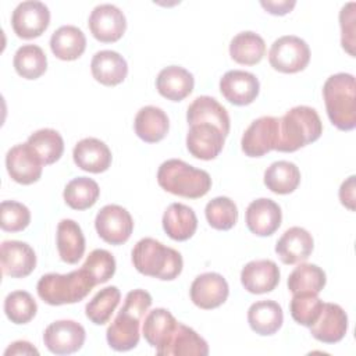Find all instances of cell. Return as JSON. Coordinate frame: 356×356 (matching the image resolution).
Segmentation results:
<instances>
[{
  "label": "cell",
  "mask_w": 356,
  "mask_h": 356,
  "mask_svg": "<svg viewBox=\"0 0 356 356\" xmlns=\"http://www.w3.org/2000/svg\"><path fill=\"white\" fill-rule=\"evenodd\" d=\"M100 195V188L96 181L88 177L71 179L63 192L64 202L74 210H86L92 207Z\"/></svg>",
  "instance_id": "obj_35"
},
{
  "label": "cell",
  "mask_w": 356,
  "mask_h": 356,
  "mask_svg": "<svg viewBox=\"0 0 356 356\" xmlns=\"http://www.w3.org/2000/svg\"><path fill=\"white\" fill-rule=\"evenodd\" d=\"M280 118L263 115L254 120L243 132L241 147L249 157H261L275 149Z\"/></svg>",
  "instance_id": "obj_9"
},
{
  "label": "cell",
  "mask_w": 356,
  "mask_h": 356,
  "mask_svg": "<svg viewBox=\"0 0 356 356\" xmlns=\"http://www.w3.org/2000/svg\"><path fill=\"white\" fill-rule=\"evenodd\" d=\"M85 328L74 320H58L49 324L43 332L46 348L54 355H70L83 346Z\"/></svg>",
  "instance_id": "obj_11"
},
{
  "label": "cell",
  "mask_w": 356,
  "mask_h": 356,
  "mask_svg": "<svg viewBox=\"0 0 356 356\" xmlns=\"http://www.w3.org/2000/svg\"><path fill=\"white\" fill-rule=\"evenodd\" d=\"M13 64L19 76L38 79L47 70V57L38 44H24L15 51Z\"/></svg>",
  "instance_id": "obj_36"
},
{
  "label": "cell",
  "mask_w": 356,
  "mask_h": 356,
  "mask_svg": "<svg viewBox=\"0 0 356 356\" xmlns=\"http://www.w3.org/2000/svg\"><path fill=\"white\" fill-rule=\"evenodd\" d=\"M6 167L15 182L31 185L40 179L43 163L28 143H21L7 152Z\"/></svg>",
  "instance_id": "obj_13"
},
{
  "label": "cell",
  "mask_w": 356,
  "mask_h": 356,
  "mask_svg": "<svg viewBox=\"0 0 356 356\" xmlns=\"http://www.w3.org/2000/svg\"><path fill=\"white\" fill-rule=\"evenodd\" d=\"M121 300V292L117 286L100 289L85 306L86 317L96 325L106 324Z\"/></svg>",
  "instance_id": "obj_39"
},
{
  "label": "cell",
  "mask_w": 356,
  "mask_h": 356,
  "mask_svg": "<svg viewBox=\"0 0 356 356\" xmlns=\"http://www.w3.org/2000/svg\"><path fill=\"white\" fill-rule=\"evenodd\" d=\"M177 324L178 321L170 310L157 307L146 314L143 320L142 332L146 342L157 350L167 342L168 337L172 334Z\"/></svg>",
  "instance_id": "obj_32"
},
{
  "label": "cell",
  "mask_w": 356,
  "mask_h": 356,
  "mask_svg": "<svg viewBox=\"0 0 356 356\" xmlns=\"http://www.w3.org/2000/svg\"><path fill=\"white\" fill-rule=\"evenodd\" d=\"M88 25L96 40L114 43L125 33L127 18L114 4H100L92 10Z\"/></svg>",
  "instance_id": "obj_12"
},
{
  "label": "cell",
  "mask_w": 356,
  "mask_h": 356,
  "mask_svg": "<svg viewBox=\"0 0 356 356\" xmlns=\"http://www.w3.org/2000/svg\"><path fill=\"white\" fill-rule=\"evenodd\" d=\"M292 295L293 296L289 303L292 318L303 327H312L318 318L324 302L317 296V293L312 292H298Z\"/></svg>",
  "instance_id": "obj_41"
},
{
  "label": "cell",
  "mask_w": 356,
  "mask_h": 356,
  "mask_svg": "<svg viewBox=\"0 0 356 356\" xmlns=\"http://www.w3.org/2000/svg\"><path fill=\"white\" fill-rule=\"evenodd\" d=\"M1 271L11 278L28 277L36 267L33 249L21 241H4L0 248Z\"/></svg>",
  "instance_id": "obj_17"
},
{
  "label": "cell",
  "mask_w": 356,
  "mask_h": 356,
  "mask_svg": "<svg viewBox=\"0 0 356 356\" xmlns=\"http://www.w3.org/2000/svg\"><path fill=\"white\" fill-rule=\"evenodd\" d=\"M309 328L314 339L323 343H337L348 331V316L339 305L324 303L318 318Z\"/></svg>",
  "instance_id": "obj_19"
},
{
  "label": "cell",
  "mask_w": 356,
  "mask_h": 356,
  "mask_svg": "<svg viewBox=\"0 0 356 356\" xmlns=\"http://www.w3.org/2000/svg\"><path fill=\"white\" fill-rule=\"evenodd\" d=\"M72 157L76 167L93 174L107 171L113 160L108 146L96 138H85L79 140L72 150Z\"/></svg>",
  "instance_id": "obj_23"
},
{
  "label": "cell",
  "mask_w": 356,
  "mask_h": 356,
  "mask_svg": "<svg viewBox=\"0 0 356 356\" xmlns=\"http://www.w3.org/2000/svg\"><path fill=\"white\" fill-rule=\"evenodd\" d=\"M96 285L107 282L115 273V259L114 256L106 249H95L86 257L82 266Z\"/></svg>",
  "instance_id": "obj_43"
},
{
  "label": "cell",
  "mask_w": 356,
  "mask_h": 356,
  "mask_svg": "<svg viewBox=\"0 0 356 356\" xmlns=\"http://www.w3.org/2000/svg\"><path fill=\"white\" fill-rule=\"evenodd\" d=\"M355 76L338 72L327 78L323 86V97L330 121L341 131H352L356 127Z\"/></svg>",
  "instance_id": "obj_6"
},
{
  "label": "cell",
  "mask_w": 356,
  "mask_h": 356,
  "mask_svg": "<svg viewBox=\"0 0 356 356\" xmlns=\"http://www.w3.org/2000/svg\"><path fill=\"white\" fill-rule=\"evenodd\" d=\"M38 312V305L26 291H14L4 299V313L14 324L29 323Z\"/></svg>",
  "instance_id": "obj_42"
},
{
  "label": "cell",
  "mask_w": 356,
  "mask_h": 356,
  "mask_svg": "<svg viewBox=\"0 0 356 356\" xmlns=\"http://www.w3.org/2000/svg\"><path fill=\"white\" fill-rule=\"evenodd\" d=\"M260 6L273 15H285L293 10L296 6V1L293 0H280V1H260Z\"/></svg>",
  "instance_id": "obj_47"
},
{
  "label": "cell",
  "mask_w": 356,
  "mask_h": 356,
  "mask_svg": "<svg viewBox=\"0 0 356 356\" xmlns=\"http://www.w3.org/2000/svg\"><path fill=\"white\" fill-rule=\"evenodd\" d=\"M204 214L209 225L218 231H228L238 221V207L234 200L227 196L211 199L206 204Z\"/></svg>",
  "instance_id": "obj_40"
},
{
  "label": "cell",
  "mask_w": 356,
  "mask_h": 356,
  "mask_svg": "<svg viewBox=\"0 0 356 356\" xmlns=\"http://www.w3.org/2000/svg\"><path fill=\"white\" fill-rule=\"evenodd\" d=\"M161 222L165 234L178 242L192 238L197 228V217L195 211L182 203H171L165 209Z\"/></svg>",
  "instance_id": "obj_27"
},
{
  "label": "cell",
  "mask_w": 356,
  "mask_h": 356,
  "mask_svg": "<svg viewBox=\"0 0 356 356\" xmlns=\"http://www.w3.org/2000/svg\"><path fill=\"white\" fill-rule=\"evenodd\" d=\"M135 134L146 143H156L165 138L170 129L167 114L156 106L142 107L134 121Z\"/></svg>",
  "instance_id": "obj_29"
},
{
  "label": "cell",
  "mask_w": 356,
  "mask_h": 356,
  "mask_svg": "<svg viewBox=\"0 0 356 356\" xmlns=\"http://www.w3.org/2000/svg\"><path fill=\"white\" fill-rule=\"evenodd\" d=\"M323 134V122L317 111L309 106L288 110L278 125V140L274 150L291 153L316 142Z\"/></svg>",
  "instance_id": "obj_2"
},
{
  "label": "cell",
  "mask_w": 356,
  "mask_h": 356,
  "mask_svg": "<svg viewBox=\"0 0 356 356\" xmlns=\"http://www.w3.org/2000/svg\"><path fill=\"white\" fill-rule=\"evenodd\" d=\"M248 323L256 334L263 337L273 335L284 323L282 307L274 300L254 302L248 310Z\"/></svg>",
  "instance_id": "obj_30"
},
{
  "label": "cell",
  "mask_w": 356,
  "mask_h": 356,
  "mask_svg": "<svg viewBox=\"0 0 356 356\" xmlns=\"http://www.w3.org/2000/svg\"><path fill=\"white\" fill-rule=\"evenodd\" d=\"M260 82L252 72L242 70L227 71L220 79V92L225 100L235 106H248L256 100Z\"/></svg>",
  "instance_id": "obj_15"
},
{
  "label": "cell",
  "mask_w": 356,
  "mask_h": 356,
  "mask_svg": "<svg viewBox=\"0 0 356 356\" xmlns=\"http://www.w3.org/2000/svg\"><path fill=\"white\" fill-rule=\"evenodd\" d=\"M264 54V39L252 31H245L235 35L229 43L231 58L242 65H254L261 61Z\"/></svg>",
  "instance_id": "obj_33"
},
{
  "label": "cell",
  "mask_w": 356,
  "mask_h": 356,
  "mask_svg": "<svg viewBox=\"0 0 356 356\" xmlns=\"http://www.w3.org/2000/svg\"><path fill=\"white\" fill-rule=\"evenodd\" d=\"M56 245L60 259L68 264H75L85 253V236L79 224L64 218L57 225Z\"/></svg>",
  "instance_id": "obj_28"
},
{
  "label": "cell",
  "mask_w": 356,
  "mask_h": 356,
  "mask_svg": "<svg viewBox=\"0 0 356 356\" xmlns=\"http://www.w3.org/2000/svg\"><path fill=\"white\" fill-rule=\"evenodd\" d=\"M314 248L313 236L302 227L288 228L277 241L275 253L284 264H298L306 261Z\"/></svg>",
  "instance_id": "obj_20"
},
{
  "label": "cell",
  "mask_w": 356,
  "mask_h": 356,
  "mask_svg": "<svg viewBox=\"0 0 356 356\" xmlns=\"http://www.w3.org/2000/svg\"><path fill=\"white\" fill-rule=\"evenodd\" d=\"M97 235L110 245L125 243L132 231L134 220L127 209L118 204H107L102 207L95 220Z\"/></svg>",
  "instance_id": "obj_8"
},
{
  "label": "cell",
  "mask_w": 356,
  "mask_h": 356,
  "mask_svg": "<svg viewBox=\"0 0 356 356\" xmlns=\"http://www.w3.org/2000/svg\"><path fill=\"white\" fill-rule=\"evenodd\" d=\"M327 277L321 267L309 263H299L288 277V289L292 293L312 292L320 293L325 286Z\"/></svg>",
  "instance_id": "obj_37"
},
{
  "label": "cell",
  "mask_w": 356,
  "mask_h": 356,
  "mask_svg": "<svg viewBox=\"0 0 356 356\" xmlns=\"http://www.w3.org/2000/svg\"><path fill=\"white\" fill-rule=\"evenodd\" d=\"M245 221L249 231L257 236H270L281 225V207L268 197H260L249 203Z\"/></svg>",
  "instance_id": "obj_16"
},
{
  "label": "cell",
  "mask_w": 356,
  "mask_h": 356,
  "mask_svg": "<svg viewBox=\"0 0 356 356\" xmlns=\"http://www.w3.org/2000/svg\"><path fill=\"white\" fill-rule=\"evenodd\" d=\"M50 24V11L42 1H22L11 15V26L18 38H39Z\"/></svg>",
  "instance_id": "obj_10"
},
{
  "label": "cell",
  "mask_w": 356,
  "mask_h": 356,
  "mask_svg": "<svg viewBox=\"0 0 356 356\" xmlns=\"http://www.w3.org/2000/svg\"><path fill=\"white\" fill-rule=\"evenodd\" d=\"M270 65L284 74L303 71L310 61L309 44L295 35H285L274 40L268 51Z\"/></svg>",
  "instance_id": "obj_7"
},
{
  "label": "cell",
  "mask_w": 356,
  "mask_h": 356,
  "mask_svg": "<svg viewBox=\"0 0 356 356\" xmlns=\"http://www.w3.org/2000/svg\"><path fill=\"white\" fill-rule=\"evenodd\" d=\"M193 86V75L179 65H170L163 68L156 78L157 92L171 102L184 100L192 93Z\"/></svg>",
  "instance_id": "obj_25"
},
{
  "label": "cell",
  "mask_w": 356,
  "mask_h": 356,
  "mask_svg": "<svg viewBox=\"0 0 356 356\" xmlns=\"http://www.w3.org/2000/svg\"><path fill=\"white\" fill-rule=\"evenodd\" d=\"M241 282L250 293L271 292L280 282V268L273 260H252L242 268Z\"/></svg>",
  "instance_id": "obj_22"
},
{
  "label": "cell",
  "mask_w": 356,
  "mask_h": 356,
  "mask_svg": "<svg viewBox=\"0 0 356 356\" xmlns=\"http://www.w3.org/2000/svg\"><path fill=\"white\" fill-rule=\"evenodd\" d=\"M53 54L63 61L79 58L86 49L85 33L74 25H63L56 29L50 38Z\"/></svg>",
  "instance_id": "obj_31"
},
{
  "label": "cell",
  "mask_w": 356,
  "mask_h": 356,
  "mask_svg": "<svg viewBox=\"0 0 356 356\" xmlns=\"http://www.w3.org/2000/svg\"><path fill=\"white\" fill-rule=\"evenodd\" d=\"M1 229L7 232H19L31 222L29 209L15 200H3L0 204Z\"/></svg>",
  "instance_id": "obj_44"
},
{
  "label": "cell",
  "mask_w": 356,
  "mask_h": 356,
  "mask_svg": "<svg viewBox=\"0 0 356 356\" xmlns=\"http://www.w3.org/2000/svg\"><path fill=\"white\" fill-rule=\"evenodd\" d=\"M132 264L143 275L171 281L181 274L184 260L178 250L153 238H143L132 249Z\"/></svg>",
  "instance_id": "obj_3"
},
{
  "label": "cell",
  "mask_w": 356,
  "mask_h": 356,
  "mask_svg": "<svg viewBox=\"0 0 356 356\" xmlns=\"http://www.w3.org/2000/svg\"><path fill=\"white\" fill-rule=\"evenodd\" d=\"M4 355H39V350L28 341H15L4 350Z\"/></svg>",
  "instance_id": "obj_48"
},
{
  "label": "cell",
  "mask_w": 356,
  "mask_h": 356,
  "mask_svg": "<svg viewBox=\"0 0 356 356\" xmlns=\"http://www.w3.org/2000/svg\"><path fill=\"white\" fill-rule=\"evenodd\" d=\"M300 184V171L296 164L285 160L274 161L264 171V185L277 195L292 193Z\"/></svg>",
  "instance_id": "obj_34"
},
{
  "label": "cell",
  "mask_w": 356,
  "mask_h": 356,
  "mask_svg": "<svg viewBox=\"0 0 356 356\" xmlns=\"http://www.w3.org/2000/svg\"><path fill=\"white\" fill-rule=\"evenodd\" d=\"M96 286L89 273L81 267L67 274L49 273L40 277L36 285L39 298L51 306L71 305L85 299Z\"/></svg>",
  "instance_id": "obj_4"
},
{
  "label": "cell",
  "mask_w": 356,
  "mask_h": 356,
  "mask_svg": "<svg viewBox=\"0 0 356 356\" xmlns=\"http://www.w3.org/2000/svg\"><path fill=\"white\" fill-rule=\"evenodd\" d=\"M339 200L350 211L355 210V175H350L339 188Z\"/></svg>",
  "instance_id": "obj_46"
},
{
  "label": "cell",
  "mask_w": 356,
  "mask_h": 356,
  "mask_svg": "<svg viewBox=\"0 0 356 356\" xmlns=\"http://www.w3.org/2000/svg\"><path fill=\"white\" fill-rule=\"evenodd\" d=\"M157 182L164 191L186 199L203 197L211 188V178L207 171L179 159L161 163L157 171Z\"/></svg>",
  "instance_id": "obj_5"
},
{
  "label": "cell",
  "mask_w": 356,
  "mask_h": 356,
  "mask_svg": "<svg viewBox=\"0 0 356 356\" xmlns=\"http://www.w3.org/2000/svg\"><path fill=\"white\" fill-rule=\"evenodd\" d=\"M355 3H348L339 13L341 25V43L342 47L353 57L355 56Z\"/></svg>",
  "instance_id": "obj_45"
},
{
  "label": "cell",
  "mask_w": 356,
  "mask_h": 356,
  "mask_svg": "<svg viewBox=\"0 0 356 356\" xmlns=\"http://www.w3.org/2000/svg\"><path fill=\"white\" fill-rule=\"evenodd\" d=\"M152 302L150 293L145 289H134L127 293L122 307L106 331V339L111 349L127 352L139 343V325Z\"/></svg>",
  "instance_id": "obj_1"
},
{
  "label": "cell",
  "mask_w": 356,
  "mask_h": 356,
  "mask_svg": "<svg viewBox=\"0 0 356 356\" xmlns=\"http://www.w3.org/2000/svg\"><path fill=\"white\" fill-rule=\"evenodd\" d=\"M160 356H207V342L191 327L178 323L167 342L156 350Z\"/></svg>",
  "instance_id": "obj_21"
},
{
  "label": "cell",
  "mask_w": 356,
  "mask_h": 356,
  "mask_svg": "<svg viewBox=\"0 0 356 356\" xmlns=\"http://www.w3.org/2000/svg\"><path fill=\"white\" fill-rule=\"evenodd\" d=\"M225 136L211 124L191 125L186 135L188 152L200 160L216 159L224 147Z\"/></svg>",
  "instance_id": "obj_18"
},
{
  "label": "cell",
  "mask_w": 356,
  "mask_h": 356,
  "mask_svg": "<svg viewBox=\"0 0 356 356\" xmlns=\"http://www.w3.org/2000/svg\"><path fill=\"white\" fill-rule=\"evenodd\" d=\"M93 78L104 86H115L128 75V64L125 58L114 50H100L90 61Z\"/></svg>",
  "instance_id": "obj_26"
},
{
  "label": "cell",
  "mask_w": 356,
  "mask_h": 356,
  "mask_svg": "<svg viewBox=\"0 0 356 356\" xmlns=\"http://www.w3.org/2000/svg\"><path fill=\"white\" fill-rule=\"evenodd\" d=\"M189 293L193 305L200 309L210 310L221 306L227 300L229 288L221 274L203 273L193 280Z\"/></svg>",
  "instance_id": "obj_14"
},
{
  "label": "cell",
  "mask_w": 356,
  "mask_h": 356,
  "mask_svg": "<svg viewBox=\"0 0 356 356\" xmlns=\"http://www.w3.org/2000/svg\"><path fill=\"white\" fill-rule=\"evenodd\" d=\"M26 143L35 150V153L42 160L43 165H49L60 160L64 152L63 136L51 128H43L33 132Z\"/></svg>",
  "instance_id": "obj_38"
},
{
  "label": "cell",
  "mask_w": 356,
  "mask_h": 356,
  "mask_svg": "<svg viewBox=\"0 0 356 356\" xmlns=\"http://www.w3.org/2000/svg\"><path fill=\"white\" fill-rule=\"evenodd\" d=\"M186 121L189 125L211 124L217 127L224 136L229 134V115L222 104L211 96H199L188 107Z\"/></svg>",
  "instance_id": "obj_24"
}]
</instances>
